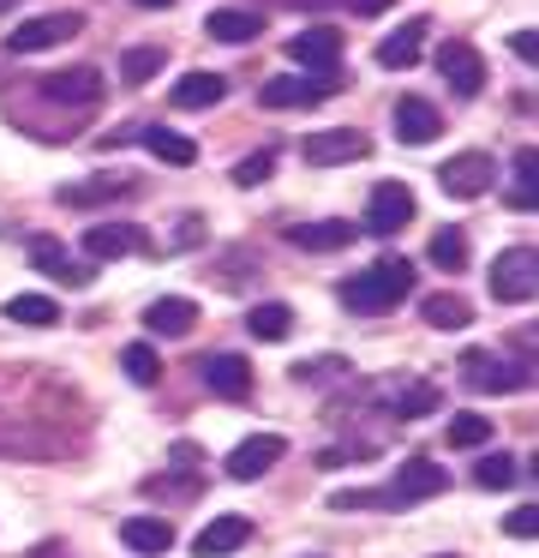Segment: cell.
<instances>
[{
	"mask_svg": "<svg viewBox=\"0 0 539 558\" xmlns=\"http://www.w3.org/2000/svg\"><path fill=\"white\" fill-rule=\"evenodd\" d=\"M503 529L515 534V541H534L539 534V510L534 505H522V510H510V522H503Z\"/></svg>",
	"mask_w": 539,
	"mask_h": 558,
	"instance_id": "40",
	"label": "cell"
},
{
	"mask_svg": "<svg viewBox=\"0 0 539 558\" xmlns=\"http://www.w3.org/2000/svg\"><path fill=\"white\" fill-rule=\"evenodd\" d=\"M36 90L48 102H60V109H96L102 102V73L96 66H72V73H48Z\"/></svg>",
	"mask_w": 539,
	"mask_h": 558,
	"instance_id": "11",
	"label": "cell"
},
{
	"mask_svg": "<svg viewBox=\"0 0 539 558\" xmlns=\"http://www.w3.org/2000/svg\"><path fill=\"white\" fill-rule=\"evenodd\" d=\"M299 7H323V0H299Z\"/></svg>",
	"mask_w": 539,
	"mask_h": 558,
	"instance_id": "45",
	"label": "cell"
},
{
	"mask_svg": "<svg viewBox=\"0 0 539 558\" xmlns=\"http://www.w3.org/2000/svg\"><path fill=\"white\" fill-rule=\"evenodd\" d=\"M120 366H126V378H132V385H156V378H162V361H156V349H150V342H132V349L120 354Z\"/></svg>",
	"mask_w": 539,
	"mask_h": 558,
	"instance_id": "35",
	"label": "cell"
},
{
	"mask_svg": "<svg viewBox=\"0 0 539 558\" xmlns=\"http://www.w3.org/2000/svg\"><path fill=\"white\" fill-rule=\"evenodd\" d=\"M144 246V234L132 229V222H90L84 229V253L90 258H126V253H138Z\"/></svg>",
	"mask_w": 539,
	"mask_h": 558,
	"instance_id": "20",
	"label": "cell"
},
{
	"mask_svg": "<svg viewBox=\"0 0 539 558\" xmlns=\"http://www.w3.org/2000/svg\"><path fill=\"white\" fill-rule=\"evenodd\" d=\"M299 157H306L311 169H335V162H359V157H366V133H354V126H330V133H311L306 145H299Z\"/></svg>",
	"mask_w": 539,
	"mask_h": 558,
	"instance_id": "13",
	"label": "cell"
},
{
	"mask_svg": "<svg viewBox=\"0 0 539 558\" xmlns=\"http://www.w3.org/2000/svg\"><path fill=\"white\" fill-rule=\"evenodd\" d=\"M287 241L306 246V253H342V246L354 241V222H294Z\"/></svg>",
	"mask_w": 539,
	"mask_h": 558,
	"instance_id": "26",
	"label": "cell"
},
{
	"mask_svg": "<svg viewBox=\"0 0 539 558\" xmlns=\"http://www.w3.org/2000/svg\"><path fill=\"white\" fill-rule=\"evenodd\" d=\"M156 73H162V49H126V61H120L126 85H150Z\"/></svg>",
	"mask_w": 539,
	"mask_h": 558,
	"instance_id": "37",
	"label": "cell"
},
{
	"mask_svg": "<svg viewBox=\"0 0 539 558\" xmlns=\"http://www.w3.org/2000/svg\"><path fill=\"white\" fill-rule=\"evenodd\" d=\"M342 366H347V361H335V354H323V361H306V366H294V378H299V385H330V378H342Z\"/></svg>",
	"mask_w": 539,
	"mask_h": 558,
	"instance_id": "39",
	"label": "cell"
},
{
	"mask_svg": "<svg viewBox=\"0 0 539 558\" xmlns=\"http://www.w3.org/2000/svg\"><path fill=\"white\" fill-rule=\"evenodd\" d=\"M246 541H252V522L246 517H210L198 529V541H192V553H198V558H228V553H240Z\"/></svg>",
	"mask_w": 539,
	"mask_h": 558,
	"instance_id": "18",
	"label": "cell"
},
{
	"mask_svg": "<svg viewBox=\"0 0 539 558\" xmlns=\"http://www.w3.org/2000/svg\"><path fill=\"white\" fill-rule=\"evenodd\" d=\"M510 49L522 54V61H534V37H527V31H515V37H510Z\"/></svg>",
	"mask_w": 539,
	"mask_h": 558,
	"instance_id": "42",
	"label": "cell"
},
{
	"mask_svg": "<svg viewBox=\"0 0 539 558\" xmlns=\"http://www.w3.org/2000/svg\"><path fill=\"white\" fill-rule=\"evenodd\" d=\"M7 7H19V0H0V13H7Z\"/></svg>",
	"mask_w": 539,
	"mask_h": 558,
	"instance_id": "44",
	"label": "cell"
},
{
	"mask_svg": "<svg viewBox=\"0 0 539 558\" xmlns=\"http://www.w3.org/2000/svg\"><path fill=\"white\" fill-rule=\"evenodd\" d=\"M390 121H395V138H402V145H431V138L443 133L438 109H431L426 97H402V102L390 109Z\"/></svg>",
	"mask_w": 539,
	"mask_h": 558,
	"instance_id": "17",
	"label": "cell"
},
{
	"mask_svg": "<svg viewBox=\"0 0 539 558\" xmlns=\"http://www.w3.org/2000/svg\"><path fill=\"white\" fill-rule=\"evenodd\" d=\"M282 457H287V438H282V433L240 438V445L228 450V474H234V481H258V474H270Z\"/></svg>",
	"mask_w": 539,
	"mask_h": 558,
	"instance_id": "12",
	"label": "cell"
},
{
	"mask_svg": "<svg viewBox=\"0 0 539 558\" xmlns=\"http://www.w3.org/2000/svg\"><path fill=\"white\" fill-rule=\"evenodd\" d=\"M132 7H150V13H162V7H174V0H132Z\"/></svg>",
	"mask_w": 539,
	"mask_h": 558,
	"instance_id": "43",
	"label": "cell"
},
{
	"mask_svg": "<svg viewBox=\"0 0 539 558\" xmlns=\"http://www.w3.org/2000/svg\"><path fill=\"white\" fill-rule=\"evenodd\" d=\"M222 97H228V78H222V73H186L174 90H168V102H174L180 114H192V109H216Z\"/></svg>",
	"mask_w": 539,
	"mask_h": 558,
	"instance_id": "22",
	"label": "cell"
},
{
	"mask_svg": "<svg viewBox=\"0 0 539 558\" xmlns=\"http://www.w3.org/2000/svg\"><path fill=\"white\" fill-rule=\"evenodd\" d=\"M431 265H438V270H462L467 265V234L462 229H438V234H431Z\"/></svg>",
	"mask_w": 539,
	"mask_h": 558,
	"instance_id": "34",
	"label": "cell"
},
{
	"mask_svg": "<svg viewBox=\"0 0 539 558\" xmlns=\"http://www.w3.org/2000/svg\"><path fill=\"white\" fill-rule=\"evenodd\" d=\"M246 330H252L258 342H287V330H294V313H287L282 301H258V306L246 313Z\"/></svg>",
	"mask_w": 539,
	"mask_h": 558,
	"instance_id": "30",
	"label": "cell"
},
{
	"mask_svg": "<svg viewBox=\"0 0 539 558\" xmlns=\"http://www.w3.org/2000/svg\"><path fill=\"white\" fill-rule=\"evenodd\" d=\"M527 366H510V361H498V354H486V349H467L462 354V385L467 390H479V397H503V390H527Z\"/></svg>",
	"mask_w": 539,
	"mask_h": 558,
	"instance_id": "7",
	"label": "cell"
},
{
	"mask_svg": "<svg viewBox=\"0 0 539 558\" xmlns=\"http://www.w3.org/2000/svg\"><path fill=\"white\" fill-rule=\"evenodd\" d=\"M438 186H443V198H486L491 186H498V162L486 157V150H462V157H450L438 169Z\"/></svg>",
	"mask_w": 539,
	"mask_h": 558,
	"instance_id": "5",
	"label": "cell"
},
{
	"mask_svg": "<svg viewBox=\"0 0 539 558\" xmlns=\"http://www.w3.org/2000/svg\"><path fill=\"white\" fill-rule=\"evenodd\" d=\"M534 145H522L515 150V186H510V205L515 210H534Z\"/></svg>",
	"mask_w": 539,
	"mask_h": 558,
	"instance_id": "36",
	"label": "cell"
},
{
	"mask_svg": "<svg viewBox=\"0 0 539 558\" xmlns=\"http://www.w3.org/2000/svg\"><path fill=\"white\" fill-rule=\"evenodd\" d=\"M335 90V73L330 78H270V85L258 90L264 109H311V102H323Z\"/></svg>",
	"mask_w": 539,
	"mask_h": 558,
	"instance_id": "15",
	"label": "cell"
},
{
	"mask_svg": "<svg viewBox=\"0 0 539 558\" xmlns=\"http://www.w3.org/2000/svg\"><path fill=\"white\" fill-rule=\"evenodd\" d=\"M120 541H126L132 553H144V558H162L168 546H174V529H168L162 517H126L120 522Z\"/></svg>",
	"mask_w": 539,
	"mask_h": 558,
	"instance_id": "24",
	"label": "cell"
},
{
	"mask_svg": "<svg viewBox=\"0 0 539 558\" xmlns=\"http://www.w3.org/2000/svg\"><path fill=\"white\" fill-rule=\"evenodd\" d=\"M443 558H455V553H443Z\"/></svg>",
	"mask_w": 539,
	"mask_h": 558,
	"instance_id": "46",
	"label": "cell"
},
{
	"mask_svg": "<svg viewBox=\"0 0 539 558\" xmlns=\"http://www.w3.org/2000/svg\"><path fill=\"white\" fill-rule=\"evenodd\" d=\"M7 318L12 325H30V330H48V325H60V306L48 301V294H12Z\"/></svg>",
	"mask_w": 539,
	"mask_h": 558,
	"instance_id": "31",
	"label": "cell"
},
{
	"mask_svg": "<svg viewBox=\"0 0 539 558\" xmlns=\"http://www.w3.org/2000/svg\"><path fill=\"white\" fill-rule=\"evenodd\" d=\"M30 265L42 270L48 282H66V289H90V277H96V270L84 265V258H72L66 246L48 241V234H36V241H30Z\"/></svg>",
	"mask_w": 539,
	"mask_h": 558,
	"instance_id": "14",
	"label": "cell"
},
{
	"mask_svg": "<svg viewBox=\"0 0 539 558\" xmlns=\"http://www.w3.org/2000/svg\"><path fill=\"white\" fill-rule=\"evenodd\" d=\"M192 325H198V306H192L186 294H162V301L144 306V330H150V337H186Z\"/></svg>",
	"mask_w": 539,
	"mask_h": 558,
	"instance_id": "19",
	"label": "cell"
},
{
	"mask_svg": "<svg viewBox=\"0 0 539 558\" xmlns=\"http://www.w3.org/2000/svg\"><path fill=\"white\" fill-rule=\"evenodd\" d=\"M287 61H299L306 73L330 78V73H335V61H342V31H330V25L294 31V37H287Z\"/></svg>",
	"mask_w": 539,
	"mask_h": 558,
	"instance_id": "9",
	"label": "cell"
},
{
	"mask_svg": "<svg viewBox=\"0 0 539 558\" xmlns=\"http://www.w3.org/2000/svg\"><path fill=\"white\" fill-rule=\"evenodd\" d=\"M407 222H414V193H407L402 181H378L366 198V229L371 234H402Z\"/></svg>",
	"mask_w": 539,
	"mask_h": 558,
	"instance_id": "8",
	"label": "cell"
},
{
	"mask_svg": "<svg viewBox=\"0 0 539 558\" xmlns=\"http://www.w3.org/2000/svg\"><path fill=\"white\" fill-rule=\"evenodd\" d=\"M126 193H132L126 174H96V181H72V186H60V205L90 210V205H108V198H126Z\"/></svg>",
	"mask_w": 539,
	"mask_h": 558,
	"instance_id": "23",
	"label": "cell"
},
{
	"mask_svg": "<svg viewBox=\"0 0 539 558\" xmlns=\"http://www.w3.org/2000/svg\"><path fill=\"white\" fill-rule=\"evenodd\" d=\"M270 169H275L270 150H258V157H240V162H234V186H258V181H270Z\"/></svg>",
	"mask_w": 539,
	"mask_h": 558,
	"instance_id": "38",
	"label": "cell"
},
{
	"mask_svg": "<svg viewBox=\"0 0 539 558\" xmlns=\"http://www.w3.org/2000/svg\"><path fill=\"white\" fill-rule=\"evenodd\" d=\"M132 138H138L150 157L174 162V169H192V162H198V145H192V138H180V133H168V126H138Z\"/></svg>",
	"mask_w": 539,
	"mask_h": 558,
	"instance_id": "25",
	"label": "cell"
},
{
	"mask_svg": "<svg viewBox=\"0 0 539 558\" xmlns=\"http://www.w3.org/2000/svg\"><path fill=\"white\" fill-rule=\"evenodd\" d=\"M414 294V265L407 258H378L371 270H359L354 282H342V306L347 313H390Z\"/></svg>",
	"mask_w": 539,
	"mask_h": 558,
	"instance_id": "1",
	"label": "cell"
},
{
	"mask_svg": "<svg viewBox=\"0 0 539 558\" xmlns=\"http://www.w3.org/2000/svg\"><path fill=\"white\" fill-rule=\"evenodd\" d=\"M426 19H407L402 31H395V37H383L378 43V66H390V73H407V66L419 61V49H426Z\"/></svg>",
	"mask_w": 539,
	"mask_h": 558,
	"instance_id": "21",
	"label": "cell"
},
{
	"mask_svg": "<svg viewBox=\"0 0 539 558\" xmlns=\"http://www.w3.org/2000/svg\"><path fill=\"white\" fill-rule=\"evenodd\" d=\"M366 397L383 402V414H395V421L438 414V385H426V378H378V385H366Z\"/></svg>",
	"mask_w": 539,
	"mask_h": 558,
	"instance_id": "6",
	"label": "cell"
},
{
	"mask_svg": "<svg viewBox=\"0 0 539 558\" xmlns=\"http://www.w3.org/2000/svg\"><path fill=\"white\" fill-rule=\"evenodd\" d=\"M359 19H378V13H390V0H347Z\"/></svg>",
	"mask_w": 539,
	"mask_h": 558,
	"instance_id": "41",
	"label": "cell"
},
{
	"mask_svg": "<svg viewBox=\"0 0 539 558\" xmlns=\"http://www.w3.org/2000/svg\"><path fill=\"white\" fill-rule=\"evenodd\" d=\"M534 294H539L534 246H510V253H498V265H491V301L498 306H527Z\"/></svg>",
	"mask_w": 539,
	"mask_h": 558,
	"instance_id": "3",
	"label": "cell"
},
{
	"mask_svg": "<svg viewBox=\"0 0 539 558\" xmlns=\"http://www.w3.org/2000/svg\"><path fill=\"white\" fill-rule=\"evenodd\" d=\"M443 486H450V469L431 457H407L402 469H395L390 486H378V505L383 510H407V505H426V498H438Z\"/></svg>",
	"mask_w": 539,
	"mask_h": 558,
	"instance_id": "2",
	"label": "cell"
},
{
	"mask_svg": "<svg viewBox=\"0 0 539 558\" xmlns=\"http://www.w3.org/2000/svg\"><path fill=\"white\" fill-rule=\"evenodd\" d=\"M419 313H426V325H438V330H467L474 325V306L462 301V294H426V301H419Z\"/></svg>",
	"mask_w": 539,
	"mask_h": 558,
	"instance_id": "29",
	"label": "cell"
},
{
	"mask_svg": "<svg viewBox=\"0 0 539 558\" xmlns=\"http://www.w3.org/2000/svg\"><path fill=\"white\" fill-rule=\"evenodd\" d=\"M84 31V13H36L19 31H7V54H48Z\"/></svg>",
	"mask_w": 539,
	"mask_h": 558,
	"instance_id": "4",
	"label": "cell"
},
{
	"mask_svg": "<svg viewBox=\"0 0 539 558\" xmlns=\"http://www.w3.org/2000/svg\"><path fill=\"white\" fill-rule=\"evenodd\" d=\"M491 438V414H450V450H479Z\"/></svg>",
	"mask_w": 539,
	"mask_h": 558,
	"instance_id": "33",
	"label": "cell"
},
{
	"mask_svg": "<svg viewBox=\"0 0 539 558\" xmlns=\"http://www.w3.org/2000/svg\"><path fill=\"white\" fill-rule=\"evenodd\" d=\"M474 481L486 486V493H503V486H515V481H522V462H515V457H503V450H491V457H479Z\"/></svg>",
	"mask_w": 539,
	"mask_h": 558,
	"instance_id": "32",
	"label": "cell"
},
{
	"mask_svg": "<svg viewBox=\"0 0 539 558\" xmlns=\"http://www.w3.org/2000/svg\"><path fill=\"white\" fill-rule=\"evenodd\" d=\"M438 73H443V85H450L455 97H479V90H486V61H479L474 43H443Z\"/></svg>",
	"mask_w": 539,
	"mask_h": 558,
	"instance_id": "10",
	"label": "cell"
},
{
	"mask_svg": "<svg viewBox=\"0 0 539 558\" xmlns=\"http://www.w3.org/2000/svg\"><path fill=\"white\" fill-rule=\"evenodd\" d=\"M204 31H210L216 43H252L264 31V19L246 13V7H216V13L204 19Z\"/></svg>",
	"mask_w": 539,
	"mask_h": 558,
	"instance_id": "27",
	"label": "cell"
},
{
	"mask_svg": "<svg viewBox=\"0 0 539 558\" xmlns=\"http://www.w3.org/2000/svg\"><path fill=\"white\" fill-rule=\"evenodd\" d=\"M0 457H48V438L36 433L30 421L0 409Z\"/></svg>",
	"mask_w": 539,
	"mask_h": 558,
	"instance_id": "28",
	"label": "cell"
},
{
	"mask_svg": "<svg viewBox=\"0 0 539 558\" xmlns=\"http://www.w3.org/2000/svg\"><path fill=\"white\" fill-rule=\"evenodd\" d=\"M198 373H204V385H210V397H222V402H240L252 390V366L240 361V354H204Z\"/></svg>",
	"mask_w": 539,
	"mask_h": 558,
	"instance_id": "16",
	"label": "cell"
}]
</instances>
